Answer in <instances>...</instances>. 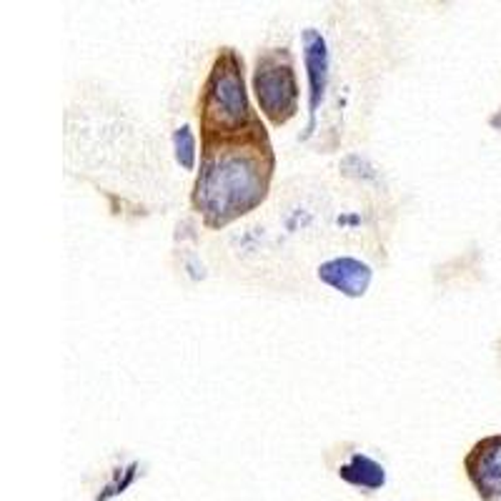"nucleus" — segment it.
<instances>
[{
  "mask_svg": "<svg viewBox=\"0 0 501 501\" xmlns=\"http://www.w3.org/2000/svg\"><path fill=\"white\" fill-rule=\"evenodd\" d=\"M274 168V146L263 121L236 136L200 138L193 211L208 228L221 231L261 206L271 191Z\"/></svg>",
  "mask_w": 501,
  "mask_h": 501,
  "instance_id": "obj_1",
  "label": "nucleus"
},
{
  "mask_svg": "<svg viewBox=\"0 0 501 501\" xmlns=\"http://www.w3.org/2000/svg\"><path fill=\"white\" fill-rule=\"evenodd\" d=\"M256 123H261V115L253 111L246 93L243 58L234 48H221L200 90V138L236 136Z\"/></svg>",
  "mask_w": 501,
  "mask_h": 501,
  "instance_id": "obj_2",
  "label": "nucleus"
},
{
  "mask_svg": "<svg viewBox=\"0 0 501 501\" xmlns=\"http://www.w3.org/2000/svg\"><path fill=\"white\" fill-rule=\"evenodd\" d=\"M253 93L263 118L274 128L286 125L299 113V78L293 55L286 48H268L259 53L253 71Z\"/></svg>",
  "mask_w": 501,
  "mask_h": 501,
  "instance_id": "obj_3",
  "label": "nucleus"
},
{
  "mask_svg": "<svg viewBox=\"0 0 501 501\" xmlns=\"http://www.w3.org/2000/svg\"><path fill=\"white\" fill-rule=\"evenodd\" d=\"M469 481L484 501H501V434L476 441L463 459Z\"/></svg>",
  "mask_w": 501,
  "mask_h": 501,
  "instance_id": "obj_4",
  "label": "nucleus"
},
{
  "mask_svg": "<svg viewBox=\"0 0 501 501\" xmlns=\"http://www.w3.org/2000/svg\"><path fill=\"white\" fill-rule=\"evenodd\" d=\"M301 43H303V65L309 73V131L306 133H311L316 128V111L328 86V50H326L324 36L313 28H306L301 33Z\"/></svg>",
  "mask_w": 501,
  "mask_h": 501,
  "instance_id": "obj_5",
  "label": "nucleus"
},
{
  "mask_svg": "<svg viewBox=\"0 0 501 501\" xmlns=\"http://www.w3.org/2000/svg\"><path fill=\"white\" fill-rule=\"evenodd\" d=\"M318 278L326 286L336 288L338 293H344L349 299H361L371 286V268H369V263L359 261V259L341 256V259L321 263Z\"/></svg>",
  "mask_w": 501,
  "mask_h": 501,
  "instance_id": "obj_6",
  "label": "nucleus"
},
{
  "mask_svg": "<svg viewBox=\"0 0 501 501\" xmlns=\"http://www.w3.org/2000/svg\"><path fill=\"white\" fill-rule=\"evenodd\" d=\"M338 476L351 484V487L363 488V491H376L386 484V469L378 462H374L366 454H353L349 462L338 466Z\"/></svg>",
  "mask_w": 501,
  "mask_h": 501,
  "instance_id": "obj_7",
  "label": "nucleus"
},
{
  "mask_svg": "<svg viewBox=\"0 0 501 501\" xmlns=\"http://www.w3.org/2000/svg\"><path fill=\"white\" fill-rule=\"evenodd\" d=\"M174 150H175V161L181 163L183 168H196V136L191 131V125H181L174 133Z\"/></svg>",
  "mask_w": 501,
  "mask_h": 501,
  "instance_id": "obj_8",
  "label": "nucleus"
}]
</instances>
